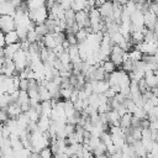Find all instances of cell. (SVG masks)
<instances>
[{"label": "cell", "mask_w": 158, "mask_h": 158, "mask_svg": "<svg viewBox=\"0 0 158 158\" xmlns=\"http://www.w3.org/2000/svg\"><path fill=\"white\" fill-rule=\"evenodd\" d=\"M36 125H37V128L41 132H47L49 126H51V118L48 116H40V118L37 120Z\"/></svg>", "instance_id": "cell-4"}, {"label": "cell", "mask_w": 158, "mask_h": 158, "mask_svg": "<svg viewBox=\"0 0 158 158\" xmlns=\"http://www.w3.org/2000/svg\"><path fill=\"white\" fill-rule=\"evenodd\" d=\"M7 118H9V117H7L6 111L2 110V109H0V123H1V122H5Z\"/></svg>", "instance_id": "cell-10"}, {"label": "cell", "mask_w": 158, "mask_h": 158, "mask_svg": "<svg viewBox=\"0 0 158 158\" xmlns=\"http://www.w3.org/2000/svg\"><path fill=\"white\" fill-rule=\"evenodd\" d=\"M38 157H40V158H52L53 154H52L49 147H46V148H42V149L38 152Z\"/></svg>", "instance_id": "cell-9"}, {"label": "cell", "mask_w": 158, "mask_h": 158, "mask_svg": "<svg viewBox=\"0 0 158 158\" xmlns=\"http://www.w3.org/2000/svg\"><path fill=\"white\" fill-rule=\"evenodd\" d=\"M91 152L94 153V156H100V154L106 153V147H105V144H104V143H100V144H98V146H96Z\"/></svg>", "instance_id": "cell-8"}, {"label": "cell", "mask_w": 158, "mask_h": 158, "mask_svg": "<svg viewBox=\"0 0 158 158\" xmlns=\"http://www.w3.org/2000/svg\"><path fill=\"white\" fill-rule=\"evenodd\" d=\"M132 116L136 117V118H138V120H144L147 117V114H146V111L141 106H136V109L132 112Z\"/></svg>", "instance_id": "cell-7"}, {"label": "cell", "mask_w": 158, "mask_h": 158, "mask_svg": "<svg viewBox=\"0 0 158 158\" xmlns=\"http://www.w3.org/2000/svg\"><path fill=\"white\" fill-rule=\"evenodd\" d=\"M15 30L14 17L10 15H0V31L6 33Z\"/></svg>", "instance_id": "cell-3"}, {"label": "cell", "mask_w": 158, "mask_h": 158, "mask_svg": "<svg viewBox=\"0 0 158 158\" xmlns=\"http://www.w3.org/2000/svg\"><path fill=\"white\" fill-rule=\"evenodd\" d=\"M4 37H5V33L0 31V46H1V47H4V44H5V40H4Z\"/></svg>", "instance_id": "cell-11"}, {"label": "cell", "mask_w": 158, "mask_h": 158, "mask_svg": "<svg viewBox=\"0 0 158 158\" xmlns=\"http://www.w3.org/2000/svg\"><path fill=\"white\" fill-rule=\"evenodd\" d=\"M100 67L102 68V70L105 72V74H106V75H109L110 73H112V72L115 70V68H116V67H115V64H114L111 60H109V59H107V60H104V62L101 63V65H100Z\"/></svg>", "instance_id": "cell-6"}, {"label": "cell", "mask_w": 158, "mask_h": 158, "mask_svg": "<svg viewBox=\"0 0 158 158\" xmlns=\"http://www.w3.org/2000/svg\"><path fill=\"white\" fill-rule=\"evenodd\" d=\"M4 40H5V44H14V43H19V41H20L15 30H14V31H10V32H6V33H5V37H4Z\"/></svg>", "instance_id": "cell-5"}, {"label": "cell", "mask_w": 158, "mask_h": 158, "mask_svg": "<svg viewBox=\"0 0 158 158\" xmlns=\"http://www.w3.org/2000/svg\"><path fill=\"white\" fill-rule=\"evenodd\" d=\"M125 54H126V52L122 48H120L118 46H112L111 52H110V56H109V60H111L115 64V67L121 65L122 62H123Z\"/></svg>", "instance_id": "cell-2"}, {"label": "cell", "mask_w": 158, "mask_h": 158, "mask_svg": "<svg viewBox=\"0 0 158 158\" xmlns=\"http://www.w3.org/2000/svg\"><path fill=\"white\" fill-rule=\"evenodd\" d=\"M12 62L15 64L16 70H22L26 67H28V60H27V54L25 51L19 49L14 56H12Z\"/></svg>", "instance_id": "cell-1"}]
</instances>
